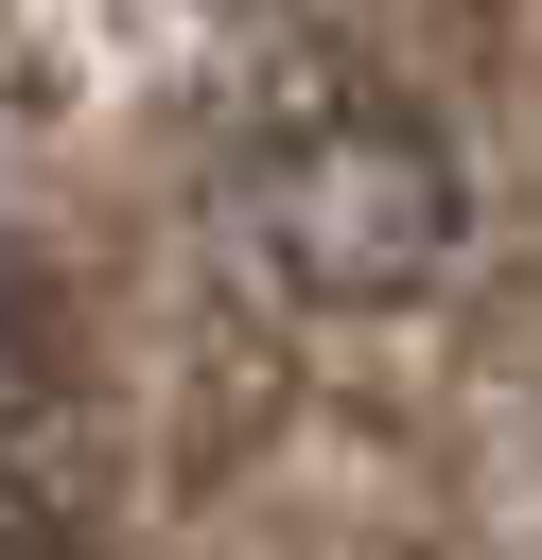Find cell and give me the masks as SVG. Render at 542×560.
I'll return each mask as SVG.
<instances>
[{
    "label": "cell",
    "instance_id": "6da1fadb",
    "mask_svg": "<svg viewBox=\"0 0 542 560\" xmlns=\"http://www.w3.org/2000/svg\"><path fill=\"white\" fill-rule=\"evenodd\" d=\"M472 192H455V140L402 105V88H280L245 140H227V245L315 298V315H385L455 262Z\"/></svg>",
    "mask_w": 542,
    "mask_h": 560
},
{
    "label": "cell",
    "instance_id": "7a4b0ae2",
    "mask_svg": "<svg viewBox=\"0 0 542 560\" xmlns=\"http://www.w3.org/2000/svg\"><path fill=\"white\" fill-rule=\"evenodd\" d=\"M17 368H35V315H17V280H0V385H17Z\"/></svg>",
    "mask_w": 542,
    "mask_h": 560
}]
</instances>
